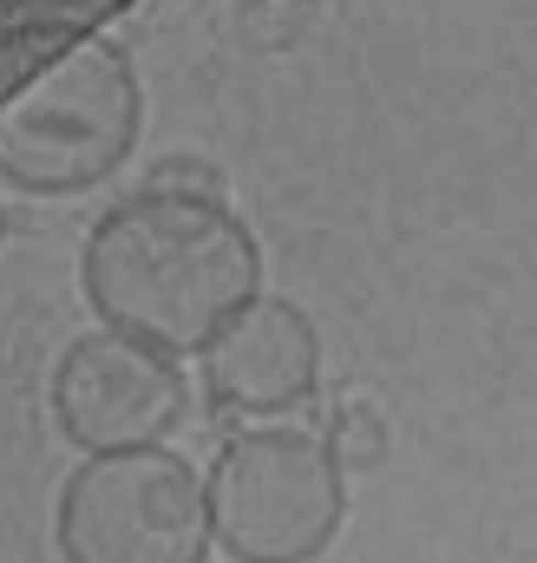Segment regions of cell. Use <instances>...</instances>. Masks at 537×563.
<instances>
[{
  "instance_id": "obj_2",
  "label": "cell",
  "mask_w": 537,
  "mask_h": 563,
  "mask_svg": "<svg viewBox=\"0 0 537 563\" xmlns=\"http://www.w3.org/2000/svg\"><path fill=\"white\" fill-rule=\"evenodd\" d=\"M144 125V86L112 33H66L0 86V177L33 197H73L112 177Z\"/></svg>"
},
{
  "instance_id": "obj_6",
  "label": "cell",
  "mask_w": 537,
  "mask_h": 563,
  "mask_svg": "<svg viewBox=\"0 0 537 563\" xmlns=\"http://www.w3.org/2000/svg\"><path fill=\"white\" fill-rule=\"evenodd\" d=\"M204 394L237 420H295L321 394V328L288 295H250L204 347Z\"/></svg>"
},
{
  "instance_id": "obj_7",
  "label": "cell",
  "mask_w": 537,
  "mask_h": 563,
  "mask_svg": "<svg viewBox=\"0 0 537 563\" xmlns=\"http://www.w3.org/2000/svg\"><path fill=\"white\" fill-rule=\"evenodd\" d=\"M7 236H13V217H7V203H0V250H7Z\"/></svg>"
},
{
  "instance_id": "obj_3",
  "label": "cell",
  "mask_w": 537,
  "mask_h": 563,
  "mask_svg": "<svg viewBox=\"0 0 537 563\" xmlns=\"http://www.w3.org/2000/svg\"><path fill=\"white\" fill-rule=\"evenodd\" d=\"M210 544L230 563H321L348 525L335 439L295 420H250L204 472Z\"/></svg>"
},
{
  "instance_id": "obj_1",
  "label": "cell",
  "mask_w": 537,
  "mask_h": 563,
  "mask_svg": "<svg viewBox=\"0 0 537 563\" xmlns=\"http://www.w3.org/2000/svg\"><path fill=\"white\" fill-rule=\"evenodd\" d=\"M256 288L263 243L230 210V190L204 157H164L151 184L112 203L79 250L86 308L164 354H197Z\"/></svg>"
},
{
  "instance_id": "obj_5",
  "label": "cell",
  "mask_w": 537,
  "mask_h": 563,
  "mask_svg": "<svg viewBox=\"0 0 537 563\" xmlns=\"http://www.w3.org/2000/svg\"><path fill=\"white\" fill-rule=\"evenodd\" d=\"M46 413L79 452L164 445L190 420V387L177 354L119 328H92L59 347L46 374Z\"/></svg>"
},
{
  "instance_id": "obj_4",
  "label": "cell",
  "mask_w": 537,
  "mask_h": 563,
  "mask_svg": "<svg viewBox=\"0 0 537 563\" xmlns=\"http://www.w3.org/2000/svg\"><path fill=\"white\" fill-rule=\"evenodd\" d=\"M59 563H210L204 472L171 445L86 452L53 492Z\"/></svg>"
}]
</instances>
